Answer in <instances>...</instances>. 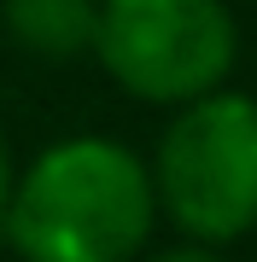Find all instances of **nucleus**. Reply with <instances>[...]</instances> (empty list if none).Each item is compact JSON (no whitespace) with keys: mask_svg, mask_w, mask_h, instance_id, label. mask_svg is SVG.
Segmentation results:
<instances>
[{"mask_svg":"<svg viewBox=\"0 0 257 262\" xmlns=\"http://www.w3.org/2000/svg\"><path fill=\"white\" fill-rule=\"evenodd\" d=\"M152 175L117 140H58L12 181L6 245L24 262H134L152 233Z\"/></svg>","mask_w":257,"mask_h":262,"instance_id":"1","label":"nucleus"},{"mask_svg":"<svg viewBox=\"0 0 257 262\" xmlns=\"http://www.w3.org/2000/svg\"><path fill=\"white\" fill-rule=\"evenodd\" d=\"M152 198L170 222L199 245H222L257 227V99L216 94L187 99L181 117L164 128Z\"/></svg>","mask_w":257,"mask_h":262,"instance_id":"2","label":"nucleus"},{"mask_svg":"<svg viewBox=\"0 0 257 262\" xmlns=\"http://www.w3.org/2000/svg\"><path fill=\"white\" fill-rule=\"evenodd\" d=\"M94 53L123 94L187 105L228 82L240 29L222 0H100Z\"/></svg>","mask_w":257,"mask_h":262,"instance_id":"3","label":"nucleus"},{"mask_svg":"<svg viewBox=\"0 0 257 262\" xmlns=\"http://www.w3.org/2000/svg\"><path fill=\"white\" fill-rule=\"evenodd\" d=\"M100 0H6V29L35 58H76L94 53Z\"/></svg>","mask_w":257,"mask_h":262,"instance_id":"4","label":"nucleus"},{"mask_svg":"<svg viewBox=\"0 0 257 262\" xmlns=\"http://www.w3.org/2000/svg\"><path fill=\"white\" fill-rule=\"evenodd\" d=\"M146 262H222L210 245H181V251H158V256H146Z\"/></svg>","mask_w":257,"mask_h":262,"instance_id":"5","label":"nucleus"},{"mask_svg":"<svg viewBox=\"0 0 257 262\" xmlns=\"http://www.w3.org/2000/svg\"><path fill=\"white\" fill-rule=\"evenodd\" d=\"M12 181H18V163H12V146L0 140V215H6V198H12Z\"/></svg>","mask_w":257,"mask_h":262,"instance_id":"6","label":"nucleus"}]
</instances>
